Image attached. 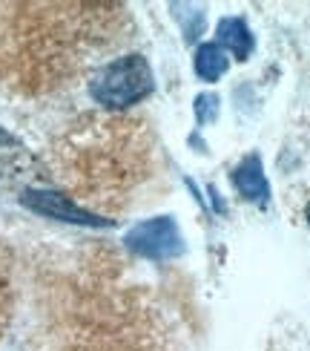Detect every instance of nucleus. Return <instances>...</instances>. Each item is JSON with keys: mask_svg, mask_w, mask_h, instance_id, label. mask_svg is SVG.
<instances>
[{"mask_svg": "<svg viewBox=\"0 0 310 351\" xmlns=\"http://www.w3.org/2000/svg\"><path fill=\"white\" fill-rule=\"evenodd\" d=\"M121 3H0V86L55 93L121 43Z\"/></svg>", "mask_w": 310, "mask_h": 351, "instance_id": "nucleus-1", "label": "nucleus"}, {"mask_svg": "<svg viewBox=\"0 0 310 351\" xmlns=\"http://www.w3.org/2000/svg\"><path fill=\"white\" fill-rule=\"evenodd\" d=\"M141 121L107 119L75 127L64 147L57 150V170L72 190L90 193V199L107 202V193L121 184L132 187L141 165L150 153V138Z\"/></svg>", "mask_w": 310, "mask_h": 351, "instance_id": "nucleus-2", "label": "nucleus"}, {"mask_svg": "<svg viewBox=\"0 0 310 351\" xmlns=\"http://www.w3.org/2000/svg\"><path fill=\"white\" fill-rule=\"evenodd\" d=\"M155 90L153 66L144 55L132 52L103 64L90 78V95L103 110H127Z\"/></svg>", "mask_w": 310, "mask_h": 351, "instance_id": "nucleus-3", "label": "nucleus"}, {"mask_svg": "<svg viewBox=\"0 0 310 351\" xmlns=\"http://www.w3.org/2000/svg\"><path fill=\"white\" fill-rule=\"evenodd\" d=\"M124 245L135 256L153 259V262L172 259L184 251L181 230L170 216H155V219H146V222H138L124 237Z\"/></svg>", "mask_w": 310, "mask_h": 351, "instance_id": "nucleus-4", "label": "nucleus"}, {"mask_svg": "<svg viewBox=\"0 0 310 351\" xmlns=\"http://www.w3.org/2000/svg\"><path fill=\"white\" fill-rule=\"evenodd\" d=\"M23 208H29L32 213L57 219V222H69V225H86V228H107L112 225V219H103L92 210H86L83 204H78L75 199H69L57 190H40V187H29L23 190Z\"/></svg>", "mask_w": 310, "mask_h": 351, "instance_id": "nucleus-5", "label": "nucleus"}, {"mask_svg": "<svg viewBox=\"0 0 310 351\" xmlns=\"http://www.w3.org/2000/svg\"><path fill=\"white\" fill-rule=\"evenodd\" d=\"M233 184L244 199L256 202V204H268V199H270V184H268V176L261 170L259 156H247L244 162L233 170Z\"/></svg>", "mask_w": 310, "mask_h": 351, "instance_id": "nucleus-6", "label": "nucleus"}, {"mask_svg": "<svg viewBox=\"0 0 310 351\" xmlns=\"http://www.w3.org/2000/svg\"><path fill=\"white\" fill-rule=\"evenodd\" d=\"M216 32L221 49L233 52L235 61H247L250 52H253V35H250V26L242 18H221Z\"/></svg>", "mask_w": 310, "mask_h": 351, "instance_id": "nucleus-7", "label": "nucleus"}, {"mask_svg": "<svg viewBox=\"0 0 310 351\" xmlns=\"http://www.w3.org/2000/svg\"><path fill=\"white\" fill-rule=\"evenodd\" d=\"M193 69L201 81H216L227 72V55L218 43H201L193 58Z\"/></svg>", "mask_w": 310, "mask_h": 351, "instance_id": "nucleus-8", "label": "nucleus"}, {"mask_svg": "<svg viewBox=\"0 0 310 351\" xmlns=\"http://www.w3.org/2000/svg\"><path fill=\"white\" fill-rule=\"evenodd\" d=\"M9 300H12V288H9V265L3 259V251H0V334L6 328L9 319Z\"/></svg>", "mask_w": 310, "mask_h": 351, "instance_id": "nucleus-9", "label": "nucleus"}, {"mask_svg": "<svg viewBox=\"0 0 310 351\" xmlns=\"http://www.w3.org/2000/svg\"><path fill=\"white\" fill-rule=\"evenodd\" d=\"M216 104H218L216 95H198V98H196V119H198V124L213 121V115H216V110H218Z\"/></svg>", "mask_w": 310, "mask_h": 351, "instance_id": "nucleus-10", "label": "nucleus"}, {"mask_svg": "<svg viewBox=\"0 0 310 351\" xmlns=\"http://www.w3.org/2000/svg\"><path fill=\"white\" fill-rule=\"evenodd\" d=\"M0 147H21V141L14 138L12 133H6L3 127H0Z\"/></svg>", "mask_w": 310, "mask_h": 351, "instance_id": "nucleus-11", "label": "nucleus"}, {"mask_svg": "<svg viewBox=\"0 0 310 351\" xmlns=\"http://www.w3.org/2000/svg\"><path fill=\"white\" fill-rule=\"evenodd\" d=\"M305 216H307V225H310V202H307V210H305Z\"/></svg>", "mask_w": 310, "mask_h": 351, "instance_id": "nucleus-12", "label": "nucleus"}]
</instances>
